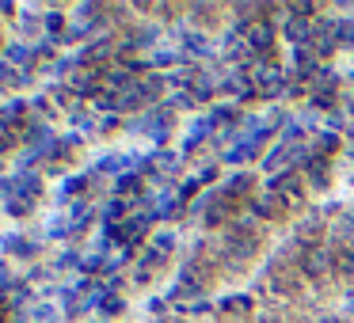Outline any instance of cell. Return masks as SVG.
I'll list each match as a JSON object with an SVG mask.
<instances>
[{"instance_id": "obj_15", "label": "cell", "mask_w": 354, "mask_h": 323, "mask_svg": "<svg viewBox=\"0 0 354 323\" xmlns=\"http://www.w3.org/2000/svg\"><path fill=\"white\" fill-rule=\"evenodd\" d=\"M320 323H343V320H335V315H328V320H320Z\"/></svg>"}, {"instance_id": "obj_12", "label": "cell", "mask_w": 354, "mask_h": 323, "mask_svg": "<svg viewBox=\"0 0 354 323\" xmlns=\"http://www.w3.org/2000/svg\"><path fill=\"white\" fill-rule=\"evenodd\" d=\"M252 308V300L248 297H236V300H225V312H248Z\"/></svg>"}, {"instance_id": "obj_6", "label": "cell", "mask_w": 354, "mask_h": 323, "mask_svg": "<svg viewBox=\"0 0 354 323\" xmlns=\"http://www.w3.org/2000/svg\"><path fill=\"white\" fill-rule=\"evenodd\" d=\"M286 39L290 42H313V31H316V19H301V16H290V12H286Z\"/></svg>"}, {"instance_id": "obj_11", "label": "cell", "mask_w": 354, "mask_h": 323, "mask_svg": "<svg viewBox=\"0 0 354 323\" xmlns=\"http://www.w3.org/2000/svg\"><path fill=\"white\" fill-rule=\"evenodd\" d=\"M0 122L8 126V130H19V126L27 122V107H24V103H16V107H8L4 115H0Z\"/></svg>"}, {"instance_id": "obj_3", "label": "cell", "mask_w": 354, "mask_h": 323, "mask_svg": "<svg viewBox=\"0 0 354 323\" xmlns=\"http://www.w3.org/2000/svg\"><path fill=\"white\" fill-rule=\"evenodd\" d=\"M297 270L305 277H316V282H320V277H328L331 270H335V266H331V251H328V247H320V244H308L305 251H301Z\"/></svg>"}, {"instance_id": "obj_1", "label": "cell", "mask_w": 354, "mask_h": 323, "mask_svg": "<svg viewBox=\"0 0 354 323\" xmlns=\"http://www.w3.org/2000/svg\"><path fill=\"white\" fill-rule=\"evenodd\" d=\"M255 251H259V232H252V228H229L225 232V255H229L236 266L248 262Z\"/></svg>"}, {"instance_id": "obj_9", "label": "cell", "mask_w": 354, "mask_h": 323, "mask_svg": "<svg viewBox=\"0 0 354 323\" xmlns=\"http://www.w3.org/2000/svg\"><path fill=\"white\" fill-rule=\"evenodd\" d=\"M305 175H308V183L313 186H328V160L324 156H313V160H305Z\"/></svg>"}, {"instance_id": "obj_16", "label": "cell", "mask_w": 354, "mask_h": 323, "mask_svg": "<svg viewBox=\"0 0 354 323\" xmlns=\"http://www.w3.org/2000/svg\"><path fill=\"white\" fill-rule=\"evenodd\" d=\"M4 148H8V137H0V153H4Z\"/></svg>"}, {"instance_id": "obj_8", "label": "cell", "mask_w": 354, "mask_h": 323, "mask_svg": "<svg viewBox=\"0 0 354 323\" xmlns=\"http://www.w3.org/2000/svg\"><path fill=\"white\" fill-rule=\"evenodd\" d=\"M331 266H335L339 277H354V247L339 244L335 251H331Z\"/></svg>"}, {"instance_id": "obj_4", "label": "cell", "mask_w": 354, "mask_h": 323, "mask_svg": "<svg viewBox=\"0 0 354 323\" xmlns=\"http://www.w3.org/2000/svg\"><path fill=\"white\" fill-rule=\"evenodd\" d=\"M282 80H286V72L278 69L274 61H259L252 69V92H259V95H278L282 92Z\"/></svg>"}, {"instance_id": "obj_14", "label": "cell", "mask_w": 354, "mask_h": 323, "mask_svg": "<svg viewBox=\"0 0 354 323\" xmlns=\"http://www.w3.org/2000/svg\"><path fill=\"white\" fill-rule=\"evenodd\" d=\"M46 27H50V31H62V16H57V12H54V16H46Z\"/></svg>"}, {"instance_id": "obj_10", "label": "cell", "mask_w": 354, "mask_h": 323, "mask_svg": "<svg viewBox=\"0 0 354 323\" xmlns=\"http://www.w3.org/2000/svg\"><path fill=\"white\" fill-rule=\"evenodd\" d=\"M274 194H267V198H252V209H255V213H259V217H267V221H274V217H282L286 213V209L282 206H274Z\"/></svg>"}, {"instance_id": "obj_5", "label": "cell", "mask_w": 354, "mask_h": 323, "mask_svg": "<svg viewBox=\"0 0 354 323\" xmlns=\"http://www.w3.org/2000/svg\"><path fill=\"white\" fill-rule=\"evenodd\" d=\"M244 46L252 50V54H259V57L270 54V46H274V27H270V19H252V23H248Z\"/></svg>"}, {"instance_id": "obj_13", "label": "cell", "mask_w": 354, "mask_h": 323, "mask_svg": "<svg viewBox=\"0 0 354 323\" xmlns=\"http://www.w3.org/2000/svg\"><path fill=\"white\" fill-rule=\"evenodd\" d=\"M320 153H335V137H331V133H324V137H320Z\"/></svg>"}, {"instance_id": "obj_7", "label": "cell", "mask_w": 354, "mask_h": 323, "mask_svg": "<svg viewBox=\"0 0 354 323\" xmlns=\"http://www.w3.org/2000/svg\"><path fill=\"white\" fill-rule=\"evenodd\" d=\"M232 209H236V206H232V198H229V194L214 198V206L206 209V228H221V224L232 217Z\"/></svg>"}, {"instance_id": "obj_2", "label": "cell", "mask_w": 354, "mask_h": 323, "mask_svg": "<svg viewBox=\"0 0 354 323\" xmlns=\"http://www.w3.org/2000/svg\"><path fill=\"white\" fill-rule=\"evenodd\" d=\"M270 190H274V198L282 209H305V186H301V175H293V171L278 175L274 183H270Z\"/></svg>"}]
</instances>
